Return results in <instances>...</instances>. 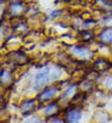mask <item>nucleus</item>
I'll use <instances>...</instances> for the list:
<instances>
[{
  "instance_id": "nucleus-1",
  "label": "nucleus",
  "mask_w": 112,
  "mask_h": 123,
  "mask_svg": "<svg viewBox=\"0 0 112 123\" xmlns=\"http://www.w3.org/2000/svg\"><path fill=\"white\" fill-rule=\"evenodd\" d=\"M50 73H51V68H45L44 71L35 74L34 77V89L35 90L40 89L43 85H45L50 80Z\"/></svg>"
},
{
  "instance_id": "nucleus-2",
  "label": "nucleus",
  "mask_w": 112,
  "mask_h": 123,
  "mask_svg": "<svg viewBox=\"0 0 112 123\" xmlns=\"http://www.w3.org/2000/svg\"><path fill=\"white\" fill-rule=\"evenodd\" d=\"M66 118L69 123H78L82 118V111L74 105H69L66 110Z\"/></svg>"
},
{
  "instance_id": "nucleus-3",
  "label": "nucleus",
  "mask_w": 112,
  "mask_h": 123,
  "mask_svg": "<svg viewBox=\"0 0 112 123\" xmlns=\"http://www.w3.org/2000/svg\"><path fill=\"white\" fill-rule=\"evenodd\" d=\"M26 7H25V4L21 3V1H13V3H10V6H9V12H10V16L12 18L15 17H20L23 12H25Z\"/></svg>"
},
{
  "instance_id": "nucleus-4",
  "label": "nucleus",
  "mask_w": 112,
  "mask_h": 123,
  "mask_svg": "<svg viewBox=\"0 0 112 123\" xmlns=\"http://www.w3.org/2000/svg\"><path fill=\"white\" fill-rule=\"evenodd\" d=\"M112 66V63L106 59V57H99V59H96L95 61H94V63H93V69H95L96 72H105V71H107V69L110 68Z\"/></svg>"
},
{
  "instance_id": "nucleus-5",
  "label": "nucleus",
  "mask_w": 112,
  "mask_h": 123,
  "mask_svg": "<svg viewBox=\"0 0 112 123\" xmlns=\"http://www.w3.org/2000/svg\"><path fill=\"white\" fill-rule=\"evenodd\" d=\"M71 51L76 57H79V59H83V60L91 55V51L84 45H74V46L71 48Z\"/></svg>"
},
{
  "instance_id": "nucleus-6",
  "label": "nucleus",
  "mask_w": 112,
  "mask_h": 123,
  "mask_svg": "<svg viewBox=\"0 0 112 123\" xmlns=\"http://www.w3.org/2000/svg\"><path fill=\"white\" fill-rule=\"evenodd\" d=\"M57 88L56 86H48L45 89L38 95V100L42 101V102H45V101H49L51 99H54L56 96V93H57Z\"/></svg>"
},
{
  "instance_id": "nucleus-7",
  "label": "nucleus",
  "mask_w": 112,
  "mask_h": 123,
  "mask_svg": "<svg viewBox=\"0 0 112 123\" xmlns=\"http://www.w3.org/2000/svg\"><path fill=\"white\" fill-rule=\"evenodd\" d=\"M10 59H11V62L17 66H23L29 62V59L27 57V55H25L21 51H16V52L10 54Z\"/></svg>"
},
{
  "instance_id": "nucleus-8",
  "label": "nucleus",
  "mask_w": 112,
  "mask_h": 123,
  "mask_svg": "<svg viewBox=\"0 0 112 123\" xmlns=\"http://www.w3.org/2000/svg\"><path fill=\"white\" fill-rule=\"evenodd\" d=\"M35 106H37L35 100L34 99H28V100H25V101L21 102L20 109L25 115H28V113H32L35 110Z\"/></svg>"
},
{
  "instance_id": "nucleus-9",
  "label": "nucleus",
  "mask_w": 112,
  "mask_h": 123,
  "mask_svg": "<svg viewBox=\"0 0 112 123\" xmlns=\"http://www.w3.org/2000/svg\"><path fill=\"white\" fill-rule=\"evenodd\" d=\"M99 40L102 44H111L112 43V29L111 28H105L100 34H99Z\"/></svg>"
},
{
  "instance_id": "nucleus-10",
  "label": "nucleus",
  "mask_w": 112,
  "mask_h": 123,
  "mask_svg": "<svg viewBox=\"0 0 112 123\" xmlns=\"http://www.w3.org/2000/svg\"><path fill=\"white\" fill-rule=\"evenodd\" d=\"M81 89L84 94H88V93L93 92V89H94V83L90 79H84L81 82Z\"/></svg>"
},
{
  "instance_id": "nucleus-11",
  "label": "nucleus",
  "mask_w": 112,
  "mask_h": 123,
  "mask_svg": "<svg viewBox=\"0 0 112 123\" xmlns=\"http://www.w3.org/2000/svg\"><path fill=\"white\" fill-rule=\"evenodd\" d=\"M79 39L83 42V43H89V42H91L93 39H94V34H93V32H90V31H82L81 33H79Z\"/></svg>"
},
{
  "instance_id": "nucleus-12",
  "label": "nucleus",
  "mask_w": 112,
  "mask_h": 123,
  "mask_svg": "<svg viewBox=\"0 0 112 123\" xmlns=\"http://www.w3.org/2000/svg\"><path fill=\"white\" fill-rule=\"evenodd\" d=\"M57 111H59V105L56 104V102H54V104H50L49 106L45 107L44 113H45V116L50 117V116H52V115H56V112H57Z\"/></svg>"
},
{
  "instance_id": "nucleus-13",
  "label": "nucleus",
  "mask_w": 112,
  "mask_h": 123,
  "mask_svg": "<svg viewBox=\"0 0 112 123\" xmlns=\"http://www.w3.org/2000/svg\"><path fill=\"white\" fill-rule=\"evenodd\" d=\"M11 80V74L10 72H7L6 69H1V84L5 85L6 83H9Z\"/></svg>"
},
{
  "instance_id": "nucleus-14",
  "label": "nucleus",
  "mask_w": 112,
  "mask_h": 123,
  "mask_svg": "<svg viewBox=\"0 0 112 123\" xmlns=\"http://www.w3.org/2000/svg\"><path fill=\"white\" fill-rule=\"evenodd\" d=\"M74 92H76V85H71V86L68 88V89L65 92V94H63V96H62V98H63V99H66V98H71V96L73 98L74 95H76V94H73Z\"/></svg>"
},
{
  "instance_id": "nucleus-15",
  "label": "nucleus",
  "mask_w": 112,
  "mask_h": 123,
  "mask_svg": "<svg viewBox=\"0 0 112 123\" xmlns=\"http://www.w3.org/2000/svg\"><path fill=\"white\" fill-rule=\"evenodd\" d=\"M104 23H105L106 26L112 27V15H110V16L105 17V18H104Z\"/></svg>"
},
{
  "instance_id": "nucleus-16",
  "label": "nucleus",
  "mask_w": 112,
  "mask_h": 123,
  "mask_svg": "<svg viewBox=\"0 0 112 123\" xmlns=\"http://www.w3.org/2000/svg\"><path fill=\"white\" fill-rule=\"evenodd\" d=\"M49 123H66V122H65L62 118L56 117V116H55V117H52V118L50 119V122H49Z\"/></svg>"
},
{
  "instance_id": "nucleus-17",
  "label": "nucleus",
  "mask_w": 112,
  "mask_h": 123,
  "mask_svg": "<svg viewBox=\"0 0 112 123\" xmlns=\"http://www.w3.org/2000/svg\"><path fill=\"white\" fill-rule=\"evenodd\" d=\"M105 84H106V86L112 88V77H111V76H110V77H107V78L105 79Z\"/></svg>"
},
{
  "instance_id": "nucleus-18",
  "label": "nucleus",
  "mask_w": 112,
  "mask_h": 123,
  "mask_svg": "<svg viewBox=\"0 0 112 123\" xmlns=\"http://www.w3.org/2000/svg\"><path fill=\"white\" fill-rule=\"evenodd\" d=\"M61 13H62L61 10H59V11H54V12L51 13V17H52V18H55V17H57V15H61Z\"/></svg>"
},
{
  "instance_id": "nucleus-19",
  "label": "nucleus",
  "mask_w": 112,
  "mask_h": 123,
  "mask_svg": "<svg viewBox=\"0 0 112 123\" xmlns=\"http://www.w3.org/2000/svg\"><path fill=\"white\" fill-rule=\"evenodd\" d=\"M32 123H43V122H40V121H34V122H32Z\"/></svg>"
}]
</instances>
